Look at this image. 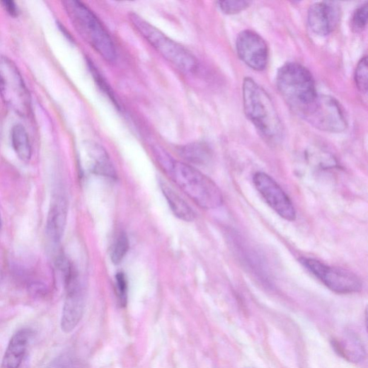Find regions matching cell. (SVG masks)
I'll use <instances>...</instances> for the list:
<instances>
[{
    "label": "cell",
    "mask_w": 368,
    "mask_h": 368,
    "mask_svg": "<svg viewBox=\"0 0 368 368\" xmlns=\"http://www.w3.org/2000/svg\"><path fill=\"white\" fill-rule=\"evenodd\" d=\"M155 153L176 185L198 206L213 209L223 204L222 193L211 178L190 164L173 159L161 150L156 149Z\"/></svg>",
    "instance_id": "6da1fadb"
},
{
    "label": "cell",
    "mask_w": 368,
    "mask_h": 368,
    "mask_svg": "<svg viewBox=\"0 0 368 368\" xmlns=\"http://www.w3.org/2000/svg\"><path fill=\"white\" fill-rule=\"evenodd\" d=\"M243 100L245 114L260 135L269 143L280 142L284 128L277 110L265 90L252 78L243 81Z\"/></svg>",
    "instance_id": "7a4b0ae2"
},
{
    "label": "cell",
    "mask_w": 368,
    "mask_h": 368,
    "mask_svg": "<svg viewBox=\"0 0 368 368\" xmlns=\"http://www.w3.org/2000/svg\"><path fill=\"white\" fill-rule=\"evenodd\" d=\"M64 8L80 36L105 61L114 62L117 51L113 39L104 25L85 4L76 0L64 3Z\"/></svg>",
    "instance_id": "3957f363"
},
{
    "label": "cell",
    "mask_w": 368,
    "mask_h": 368,
    "mask_svg": "<svg viewBox=\"0 0 368 368\" xmlns=\"http://www.w3.org/2000/svg\"><path fill=\"white\" fill-rule=\"evenodd\" d=\"M276 86L286 103L299 115L318 96L311 73L298 63H287L280 69Z\"/></svg>",
    "instance_id": "277c9868"
},
{
    "label": "cell",
    "mask_w": 368,
    "mask_h": 368,
    "mask_svg": "<svg viewBox=\"0 0 368 368\" xmlns=\"http://www.w3.org/2000/svg\"><path fill=\"white\" fill-rule=\"evenodd\" d=\"M129 19L139 33L165 59L182 72L192 74L197 71L196 57L181 45L166 36L142 17L130 13Z\"/></svg>",
    "instance_id": "5b68a950"
},
{
    "label": "cell",
    "mask_w": 368,
    "mask_h": 368,
    "mask_svg": "<svg viewBox=\"0 0 368 368\" xmlns=\"http://www.w3.org/2000/svg\"><path fill=\"white\" fill-rule=\"evenodd\" d=\"M0 96L6 105L18 115H30V96L22 75L15 63L4 56H0Z\"/></svg>",
    "instance_id": "8992f818"
},
{
    "label": "cell",
    "mask_w": 368,
    "mask_h": 368,
    "mask_svg": "<svg viewBox=\"0 0 368 368\" xmlns=\"http://www.w3.org/2000/svg\"><path fill=\"white\" fill-rule=\"evenodd\" d=\"M300 116L315 128L326 132L339 133L347 127L340 104L328 96H318Z\"/></svg>",
    "instance_id": "52a82bcc"
},
{
    "label": "cell",
    "mask_w": 368,
    "mask_h": 368,
    "mask_svg": "<svg viewBox=\"0 0 368 368\" xmlns=\"http://www.w3.org/2000/svg\"><path fill=\"white\" fill-rule=\"evenodd\" d=\"M299 260L316 278L335 293L352 294L362 289V284L358 276L347 270L309 258H301Z\"/></svg>",
    "instance_id": "ba28073f"
},
{
    "label": "cell",
    "mask_w": 368,
    "mask_h": 368,
    "mask_svg": "<svg viewBox=\"0 0 368 368\" xmlns=\"http://www.w3.org/2000/svg\"><path fill=\"white\" fill-rule=\"evenodd\" d=\"M253 183L268 206L281 217L294 221L297 212L289 197L271 176L263 172L253 176Z\"/></svg>",
    "instance_id": "9c48e42d"
},
{
    "label": "cell",
    "mask_w": 368,
    "mask_h": 368,
    "mask_svg": "<svg viewBox=\"0 0 368 368\" xmlns=\"http://www.w3.org/2000/svg\"><path fill=\"white\" fill-rule=\"evenodd\" d=\"M236 50L240 59L250 68L255 71L266 69L269 52L265 40L257 33L246 30L236 40Z\"/></svg>",
    "instance_id": "30bf717a"
},
{
    "label": "cell",
    "mask_w": 368,
    "mask_h": 368,
    "mask_svg": "<svg viewBox=\"0 0 368 368\" xmlns=\"http://www.w3.org/2000/svg\"><path fill=\"white\" fill-rule=\"evenodd\" d=\"M340 19L339 6L333 2H319L311 5L308 11V23L316 35L326 36L338 26Z\"/></svg>",
    "instance_id": "8fae6325"
},
{
    "label": "cell",
    "mask_w": 368,
    "mask_h": 368,
    "mask_svg": "<svg viewBox=\"0 0 368 368\" xmlns=\"http://www.w3.org/2000/svg\"><path fill=\"white\" fill-rule=\"evenodd\" d=\"M67 297L61 319V328L64 333H71L81 319L85 298L79 279L66 287Z\"/></svg>",
    "instance_id": "7c38bea8"
},
{
    "label": "cell",
    "mask_w": 368,
    "mask_h": 368,
    "mask_svg": "<svg viewBox=\"0 0 368 368\" xmlns=\"http://www.w3.org/2000/svg\"><path fill=\"white\" fill-rule=\"evenodd\" d=\"M84 159L92 173L108 178H116V172L106 151L93 142L84 144L82 149Z\"/></svg>",
    "instance_id": "4fadbf2b"
},
{
    "label": "cell",
    "mask_w": 368,
    "mask_h": 368,
    "mask_svg": "<svg viewBox=\"0 0 368 368\" xmlns=\"http://www.w3.org/2000/svg\"><path fill=\"white\" fill-rule=\"evenodd\" d=\"M67 214V200L62 196H57L53 199L46 221V233L54 243L59 242L64 236Z\"/></svg>",
    "instance_id": "5bb4252c"
},
{
    "label": "cell",
    "mask_w": 368,
    "mask_h": 368,
    "mask_svg": "<svg viewBox=\"0 0 368 368\" xmlns=\"http://www.w3.org/2000/svg\"><path fill=\"white\" fill-rule=\"evenodd\" d=\"M33 331L23 328L16 333L11 339L4 354L0 368H19L27 352Z\"/></svg>",
    "instance_id": "9a60e30c"
},
{
    "label": "cell",
    "mask_w": 368,
    "mask_h": 368,
    "mask_svg": "<svg viewBox=\"0 0 368 368\" xmlns=\"http://www.w3.org/2000/svg\"><path fill=\"white\" fill-rule=\"evenodd\" d=\"M333 345L339 355L350 362H360L364 356L363 345L352 333L346 334L340 340H334Z\"/></svg>",
    "instance_id": "2e32d148"
},
{
    "label": "cell",
    "mask_w": 368,
    "mask_h": 368,
    "mask_svg": "<svg viewBox=\"0 0 368 368\" xmlns=\"http://www.w3.org/2000/svg\"><path fill=\"white\" fill-rule=\"evenodd\" d=\"M161 187L169 207L174 215L178 219L185 222L194 221L196 214L188 204L168 187L166 183H162Z\"/></svg>",
    "instance_id": "e0dca14e"
},
{
    "label": "cell",
    "mask_w": 368,
    "mask_h": 368,
    "mask_svg": "<svg viewBox=\"0 0 368 368\" xmlns=\"http://www.w3.org/2000/svg\"><path fill=\"white\" fill-rule=\"evenodd\" d=\"M12 144L19 159L28 162L31 159L32 149L27 131L21 125H16L12 130Z\"/></svg>",
    "instance_id": "ac0fdd59"
},
{
    "label": "cell",
    "mask_w": 368,
    "mask_h": 368,
    "mask_svg": "<svg viewBox=\"0 0 368 368\" xmlns=\"http://www.w3.org/2000/svg\"><path fill=\"white\" fill-rule=\"evenodd\" d=\"M180 153L184 159L196 164H204L211 158L210 149L204 144H192L183 146Z\"/></svg>",
    "instance_id": "d6986e66"
},
{
    "label": "cell",
    "mask_w": 368,
    "mask_h": 368,
    "mask_svg": "<svg viewBox=\"0 0 368 368\" xmlns=\"http://www.w3.org/2000/svg\"><path fill=\"white\" fill-rule=\"evenodd\" d=\"M130 248L129 239L125 232L120 233L114 241L110 251V258L112 262L120 264L126 256Z\"/></svg>",
    "instance_id": "ffe728a7"
},
{
    "label": "cell",
    "mask_w": 368,
    "mask_h": 368,
    "mask_svg": "<svg viewBox=\"0 0 368 368\" xmlns=\"http://www.w3.org/2000/svg\"><path fill=\"white\" fill-rule=\"evenodd\" d=\"M367 57H364L358 62L355 72L356 86L363 94H366L367 91Z\"/></svg>",
    "instance_id": "44dd1931"
},
{
    "label": "cell",
    "mask_w": 368,
    "mask_h": 368,
    "mask_svg": "<svg viewBox=\"0 0 368 368\" xmlns=\"http://www.w3.org/2000/svg\"><path fill=\"white\" fill-rule=\"evenodd\" d=\"M368 7L367 4L360 6L354 13L352 20V29L359 33L365 29L367 23Z\"/></svg>",
    "instance_id": "7402d4cb"
},
{
    "label": "cell",
    "mask_w": 368,
    "mask_h": 368,
    "mask_svg": "<svg viewBox=\"0 0 368 368\" xmlns=\"http://www.w3.org/2000/svg\"><path fill=\"white\" fill-rule=\"evenodd\" d=\"M251 3L248 1H219L218 5L221 11L227 15H234L239 13L247 9Z\"/></svg>",
    "instance_id": "603a6c76"
},
{
    "label": "cell",
    "mask_w": 368,
    "mask_h": 368,
    "mask_svg": "<svg viewBox=\"0 0 368 368\" xmlns=\"http://www.w3.org/2000/svg\"><path fill=\"white\" fill-rule=\"evenodd\" d=\"M116 290L120 304L125 306L127 301V280L123 272H118L115 276Z\"/></svg>",
    "instance_id": "cb8c5ba5"
},
{
    "label": "cell",
    "mask_w": 368,
    "mask_h": 368,
    "mask_svg": "<svg viewBox=\"0 0 368 368\" xmlns=\"http://www.w3.org/2000/svg\"><path fill=\"white\" fill-rule=\"evenodd\" d=\"M88 66L92 76L95 77V79L98 83L99 86L103 88V90L105 92L108 96L113 100L115 105H117V103L114 97L113 92L112 91L110 87L108 86V83H106L103 76L100 75L97 68L95 67L93 64L91 63L90 62H88Z\"/></svg>",
    "instance_id": "d4e9b609"
},
{
    "label": "cell",
    "mask_w": 368,
    "mask_h": 368,
    "mask_svg": "<svg viewBox=\"0 0 368 368\" xmlns=\"http://www.w3.org/2000/svg\"><path fill=\"white\" fill-rule=\"evenodd\" d=\"M52 368H79V366L71 359L64 357L55 362Z\"/></svg>",
    "instance_id": "484cf974"
},
{
    "label": "cell",
    "mask_w": 368,
    "mask_h": 368,
    "mask_svg": "<svg viewBox=\"0 0 368 368\" xmlns=\"http://www.w3.org/2000/svg\"><path fill=\"white\" fill-rule=\"evenodd\" d=\"M6 11L13 17H16L19 14V10L15 2L11 0H5L1 3Z\"/></svg>",
    "instance_id": "4316f807"
},
{
    "label": "cell",
    "mask_w": 368,
    "mask_h": 368,
    "mask_svg": "<svg viewBox=\"0 0 368 368\" xmlns=\"http://www.w3.org/2000/svg\"><path fill=\"white\" fill-rule=\"evenodd\" d=\"M2 225H3V221H2L1 214H0V230H1Z\"/></svg>",
    "instance_id": "83f0119b"
}]
</instances>
